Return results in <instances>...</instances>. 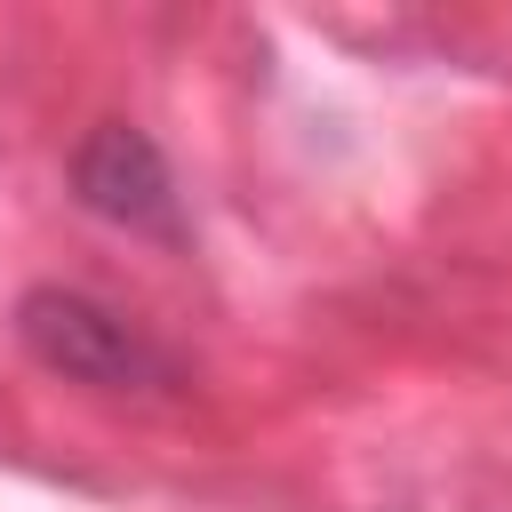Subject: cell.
Masks as SVG:
<instances>
[{
    "instance_id": "cell-1",
    "label": "cell",
    "mask_w": 512,
    "mask_h": 512,
    "mask_svg": "<svg viewBox=\"0 0 512 512\" xmlns=\"http://www.w3.org/2000/svg\"><path fill=\"white\" fill-rule=\"evenodd\" d=\"M16 344L48 376H64L80 392H104V400H168L184 384L176 352L152 328H136L120 304H104L88 288H64V280H40V288L16 296Z\"/></svg>"
},
{
    "instance_id": "cell-2",
    "label": "cell",
    "mask_w": 512,
    "mask_h": 512,
    "mask_svg": "<svg viewBox=\"0 0 512 512\" xmlns=\"http://www.w3.org/2000/svg\"><path fill=\"white\" fill-rule=\"evenodd\" d=\"M64 184H72V200H80L96 224H112V232H128V240H152V248H184V240H192L176 168H168V152H160L136 120H96V128L72 144Z\"/></svg>"
}]
</instances>
